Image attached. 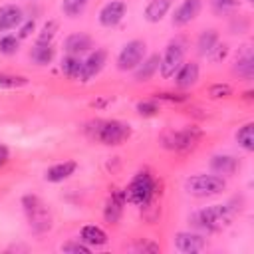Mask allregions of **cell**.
Returning <instances> with one entry per match:
<instances>
[{"instance_id":"30","label":"cell","mask_w":254,"mask_h":254,"mask_svg":"<svg viewBox=\"0 0 254 254\" xmlns=\"http://www.w3.org/2000/svg\"><path fill=\"white\" fill-rule=\"evenodd\" d=\"M56 32H58V22H56V20H48V22L42 26V30H40V34H38V40H36V42L52 44V40H54Z\"/></svg>"},{"instance_id":"21","label":"cell","mask_w":254,"mask_h":254,"mask_svg":"<svg viewBox=\"0 0 254 254\" xmlns=\"http://www.w3.org/2000/svg\"><path fill=\"white\" fill-rule=\"evenodd\" d=\"M159 69V56L157 54H153V56H149L147 60L143 58V62L133 69L135 73V81H149L153 75H155V71Z\"/></svg>"},{"instance_id":"22","label":"cell","mask_w":254,"mask_h":254,"mask_svg":"<svg viewBox=\"0 0 254 254\" xmlns=\"http://www.w3.org/2000/svg\"><path fill=\"white\" fill-rule=\"evenodd\" d=\"M79 240L85 242L87 246H103L107 242V234L95 224H85L79 232Z\"/></svg>"},{"instance_id":"32","label":"cell","mask_w":254,"mask_h":254,"mask_svg":"<svg viewBox=\"0 0 254 254\" xmlns=\"http://www.w3.org/2000/svg\"><path fill=\"white\" fill-rule=\"evenodd\" d=\"M137 113L143 115V117H151V115H157L159 113V105L155 99H145V101H139L137 103Z\"/></svg>"},{"instance_id":"15","label":"cell","mask_w":254,"mask_h":254,"mask_svg":"<svg viewBox=\"0 0 254 254\" xmlns=\"http://www.w3.org/2000/svg\"><path fill=\"white\" fill-rule=\"evenodd\" d=\"M24 22V12L16 4H4L0 6V32H8L18 28Z\"/></svg>"},{"instance_id":"1","label":"cell","mask_w":254,"mask_h":254,"mask_svg":"<svg viewBox=\"0 0 254 254\" xmlns=\"http://www.w3.org/2000/svg\"><path fill=\"white\" fill-rule=\"evenodd\" d=\"M240 208L232 206V202H226V204H210V206H204L200 210H196L190 220L196 228L204 230V232H216L224 226L230 224V220L236 216Z\"/></svg>"},{"instance_id":"10","label":"cell","mask_w":254,"mask_h":254,"mask_svg":"<svg viewBox=\"0 0 254 254\" xmlns=\"http://www.w3.org/2000/svg\"><path fill=\"white\" fill-rule=\"evenodd\" d=\"M175 248L183 254H196L206 248V238L196 232H177L175 234Z\"/></svg>"},{"instance_id":"37","label":"cell","mask_w":254,"mask_h":254,"mask_svg":"<svg viewBox=\"0 0 254 254\" xmlns=\"http://www.w3.org/2000/svg\"><path fill=\"white\" fill-rule=\"evenodd\" d=\"M133 248H135L137 252H151V254L159 252V244H155V242H149V240H141V242H137Z\"/></svg>"},{"instance_id":"6","label":"cell","mask_w":254,"mask_h":254,"mask_svg":"<svg viewBox=\"0 0 254 254\" xmlns=\"http://www.w3.org/2000/svg\"><path fill=\"white\" fill-rule=\"evenodd\" d=\"M202 137V131L196 127H183L179 131H169L163 135V147L175 153H189L192 151Z\"/></svg>"},{"instance_id":"8","label":"cell","mask_w":254,"mask_h":254,"mask_svg":"<svg viewBox=\"0 0 254 254\" xmlns=\"http://www.w3.org/2000/svg\"><path fill=\"white\" fill-rule=\"evenodd\" d=\"M145 52H147V46H145L143 40H131V42H127V44L121 48L119 56H117V67H119L121 71L135 69V67L143 62Z\"/></svg>"},{"instance_id":"33","label":"cell","mask_w":254,"mask_h":254,"mask_svg":"<svg viewBox=\"0 0 254 254\" xmlns=\"http://www.w3.org/2000/svg\"><path fill=\"white\" fill-rule=\"evenodd\" d=\"M208 95L212 99H222V97H230L232 95V87L228 83H214L208 87Z\"/></svg>"},{"instance_id":"25","label":"cell","mask_w":254,"mask_h":254,"mask_svg":"<svg viewBox=\"0 0 254 254\" xmlns=\"http://www.w3.org/2000/svg\"><path fill=\"white\" fill-rule=\"evenodd\" d=\"M81 58L79 56H65L62 60V71L65 77L69 79H79V73H81Z\"/></svg>"},{"instance_id":"4","label":"cell","mask_w":254,"mask_h":254,"mask_svg":"<svg viewBox=\"0 0 254 254\" xmlns=\"http://www.w3.org/2000/svg\"><path fill=\"white\" fill-rule=\"evenodd\" d=\"M22 206H24V214L30 222V228L36 234H42L52 228V214H50L46 202L38 194H24Z\"/></svg>"},{"instance_id":"17","label":"cell","mask_w":254,"mask_h":254,"mask_svg":"<svg viewBox=\"0 0 254 254\" xmlns=\"http://www.w3.org/2000/svg\"><path fill=\"white\" fill-rule=\"evenodd\" d=\"M240 163L236 157L232 155H214L210 159V169L214 175H220V177H232L236 171H238Z\"/></svg>"},{"instance_id":"23","label":"cell","mask_w":254,"mask_h":254,"mask_svg":"<svg viewBox=\"0 0 254 254\" xmlns=\"http://www.w3.org/2000/svg\"><path fill=\"white\" fill-rule=\"evenodd\" d=\"M56 56V48L52 44H42V42H36L34 48L30 50V58L34 64L38 65H48Z\"/></svg>"},{"instance_id":"2","label":"cell","mask_w":254,"mask_h":254,"mask_svg":"<svg viewBox=\"0 0 254 254\" xmlns=\"http://www.w3.org/2000/svg\"><path fill=\"white\" fill-rule=\"evenodd\" d=\"M89 135L101 145L115 147V145L125 143L131 137V127L119 119H101V121L91 123Z\"/></svg>"},{"instance_id":"41","label":"cell","mask_w":254,"mask_h":254,"mask_svg":"<svg viewBox=\"0 0 254 254\" xmlns=\"http://www.w3.org/2000/svg\"><path fill=\"white\" fill-rule=\"evenodd\" d=\"M246 2H254V0H246Z\"/></svg>"},{"instance_id":"26","label":"cell","mask_w":254,"mask_h":254,"mask_svg":"<svg viewBox=\"0 0 254 254\" xmlns=\"http://www.w3.org/2000/svg\"><path fill=\"white\" fill-rule=\"evenodd\" d=\"M236 141L244 151H254V123H244L236 131Z\"/></svg>"},{"instance_id":"14","label":"cell","mask_w":254,"mask_h":254,"mask_svg":"<svg viewBox=\"0 0 254 254\" xmlns=\"http://www.w3.org/2000/svg\"><path fill=\"white\" fill-rule=\"evenodd\" d=\"M93 48V42L87 34L83 32H75V34H69L64 42V50L67 56H83L87 52H91Z\"/></svg>"},{"instance_id":"11","label":"cell","mask_w":254,"mask_h":254,"mask_svg":"<svg viewBox=\"0 0 254 254\" xmlns=\"http://www.w3.org/2000/svg\"><path fill=\"white\" fill-rule=\"evenodd\" d=\"M200 8H202V2H200V0H183V2L177 6V10L173 12V18H171L173 26L183 28V26L190 24V22L198 16Z\"/></svg>"},{"instance_id":"19","label":"cell","mask_w":254,"mask_h":254,"mask_svg":"<svg viewBox=\"0 0 254 254\" xmlns=\"http://www.w3.org/2000/svg\"><path fill=\"white\" fill-rule=\"evenodd\" d=\"M173 2L175 0H149L147 6H145V10H143V18L147 22H151V24L161 22L167 16V12L171 10Z\"/></svg>"},{"instance_id":"12","label":"cell","mask_w":254,"mask_h":254,"mask_svg":"<svg viewBox=\"0 0 254 254\" xmlns=\"http://www.w3.org/2000/svg\"><path fill=\"white\" fill-rule=\"evenodd\" d=\"M125 12H127V4L123 0H111L99 10V24L105 28H113L123 20Z\"/></svg>"},{"instance_id":"16","label":"cell","mask_w":254,"mask_h":254,"mask_svg":"<svg viewBox=\"0 0 254 254\" xmlns=\"http://www.w3.org/2000/svg\"><path fill=\"white\" fill-rule=\"evenodd\" d=\"M198 73H200V69H198V64L196 62H183V65L177 69V73H175V83H177V87H181V89H189V87H192L196 81H198Z\"/></svg>"},{"instance_id":"35","label":"cell","mask_w":254,"mask_h":254,"mask_svg":"<svg viewBox=\"0 0 254 254\" xmlns=\"http://www.w3.org/2000/svg\"><path fill=\"white\" fill-rule=\"evenodd\" d=\"M226 54H228V46L218 42V44H216V46L210 50V54H208L206 58H208L212 64H218L220 60H224V58H226Z\"/></svg>"},{"instance_id":"13","label":"cell","mask_w":254,"mask_h":254,"mask_svg":"<svg viewBox=\"0 0 254 254\" xmlns=\"http://www.w3.org/2000/svg\"><path fill=\"white\" fill-rule=\"evenodd\" d=\"M125 204H127V200H125L123 189H115V190L109 194L107 202H105L103 218H105L109 224H117V222L121 220V216H123V206H125Z\"/></svg>"},{"instance_id":"18","label":"cell","mask_w":254,"mask_h":254,"mask_svg":"<svg viewBox=\"0 0 254 254\" xmlns=\"http://www.w3.org/2000/svg\"><path fill=\"white\" fill-rule=\"evenodd\" d=\"M232 71H234L238 77L246 79V81H250V79L254 77V56H252V52H250L248 46H246V50H244L240 56H236L234 65H232Z\"/></svg>"},{"instance_id":"24","label":"cell","mask_w":254,"mask_h":254,"mask_svg":"<svg viewBox=\"0 0 254 254\" xmlns=\"http://www.w3.org/2000/svg\"><path fill=\"white\" fill-rule=\"evenodd\" d=\"M218 42H220V38H218V32H216L214 28L202 30V32H200V36H198V40H196L198 54H200V56H208V54H210V50H212Z\"/></svg>"},{"instance_id":"9","label":"cell","mask_w":254,"mask_h":254,"mask_svg":"<svg viewBox=\"0 0 254 254\" xmlns=\"http://www.w3.org/2000/svg\"><path fill=\"white\" fill-rule=\"evenodd\" d=\"M105 62H107V54H105V50H101V48H97V50H93V52H89V56L81 62V73H79V81H89V79H93L101 69H103V65H105Z\"/></svg>"},{"instance_id":"36","label":"cell","mask_w":254,"mask_h":254,"mask_svg":"<svg viewBox=\"0 0 254 254\" xmlns=\"http://www.w3.org/2000/svg\"><path fill=\"white\" fill-rule=\"evenodd\" d=\"M34 30H36V22H34V20H26V22H22V24L18 26V38H20V40H26Z\"/></svg>"},{"instance_id":"3","label":"cell","mask_w":254,"mask_h":254,"mask_svg":"<svg viewBox=\"0 0 254 254\" xmlns=\"http://www.w3.org/2000/svg\"><path fill=\"white\" fill-rule=\"evenodd\" d=\"M157 185L159 183L155 181V177L151 175V171L143 169V171L135 173V177L131 179V183L123 189L125 200L131 202V204H135V206H143L151 198V194L155 192Z\"/></svg>"},{"instance_id":"38","label":"cell","mask_w":254,"mask_h":254,"mask_svg":"<svg viewBox=\"0 0 254 254\" xmlns=\"http://www.w3.org/2000/svg\"><path fill=\"white\" fill-rule=\"evenodd\" d=\"M155 99H163V101H171V103H181V101H185L187 97H185V95H179V93L161 91V93H155Z\"/></svg>"},{"instance_id":"5","label":"cell","mask_w":254,"mask_h":254,"mask_svg":"<svg viewBox=\"0 0 254 254\" xmlns=\"http://www.w3.org/2000/svg\"><path fill=\"white\" fill-rule=\"evenodd\" d=\"M226 189V181L220 175H206V173H198L192 175L185 181V190L190 196L196 198H208V196H216Z\"/></svg>"},{"instance_id":"31","label":"cell","mask_w":254,"mask_h":254,"mask_svg":"<svg viewBox=\"0 0 254 254\" xmlns=\"http://www.w3.org/2000/svg\"><path fill=\"white\" fill-rule=\"evenodd\" d=\"M62 252H65V254H89L91 252V246H87L81 240H77V242L71 240V242L62 244Z\"/></svg>"},{"instance_id":"7","label":"cell","mask_w":254,"mask_h":254,"mask_svg":"<svg viewBox=\"0 0 254 254\" xmlns=\"http://www.w3.org/2000/svg\"><path fill=\"white\" fill-rule=\"evenodd\" d=\"M185 60V44L181 40H173L167 44L163 56L159 58V73L163 79H171L175 77L177 69L183 65Z\"/></svg>"},{"instance_id":"28","label":"cell","mask_w":254,"mask_h":254,"mask_svg":"<svg viewBox=\"0 0 254 254\" xmlns=\"http://www.w3.org/2000/svg\"><path fill=\"white\" fill-rule=\"evenodd\" d=\"M28 85V77L24 75H14V73H0V87L6 89H18Z\"/></svg>"},{"instance_id":"29","label":"cell","mask_w":254,"mask_h":254,"mask_svg":"<svg viewBox=\"0 0 254 254\" xmlns=\"http://www.w3.org/2000/svg\"><path fill=\"white\" fill-rule=\"evenodd\" d=\"M18 48H20V38L18 36H2L0 38V54H4V56H12V54H16L18 52Z\"/></svg>"},{"instance_id":"27","label":"cell","mask_w":254,"mask_h":254,"mask_svg":"<svg viewBox=\"0 0 254 254\" xmlns=\"http://www.w3.org/2000/svg\"><path fill=\"white\" fill-rule=\"evenodd\" d=\"M89 0H62V12L67 18H77L85 12Z\"/></svg>"},{"instance_id":"20","label":"cell","mask_w":254,"mask_h":254,"mask_svg":"<svg viewBox=\"0 0 254 254\" xmlns=\"http://www.w3.org/2000/svg\"><path fill=\"white\" fill-rule=\"evenodd\" d=\"M77 165L73 161H64V163H58V165H52L48 171H46V181L48 183H62L65 181L67 177H71L75 173Z\"/></svg>"},{"instance_id":"34","label":"cell","mask_w":254,"mask_h":254,"mask_svg":"<svg viewBox=\"0 0 254 254\" xmlns=\"http://www.w3.org/2000/svg\"><path fill=\"white\" fill-rule=\"evenodd\" d=\"M236 0H210V6L216 14H230L236 8Z\"/></svg>"},{"instance_id":"39","label":"cell","mask_w":254,"mask_h":254,"mask_svg":"<svg viewBox=\"0 0 254 254\" xmlns=\"http://www.w3.org/2000/svg\"><path fill=\"white\" fill-rule=\"evenodd\" d=\"M8 159H10V151H8V147L0 145V167H2V165H6V163H8Z\"/></svg>"},{"instance_id":"40","label":"cell","mask_w":254,"mask_h":254,"mask_svg":"<svg viewBox=\"0 0 254 254\" xmlns=\"http://www.w3.org/2000/svg\"><path fill=\"white\" fill-rule=\"evenodd\" d=\"M252 95H254L252 91H246V93H244V99H252Z\"/></svg>"}]
</instances>
